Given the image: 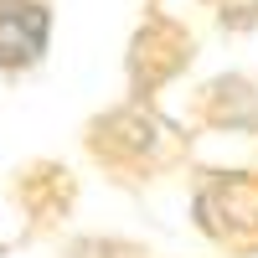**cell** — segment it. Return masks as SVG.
<instances>
[{
  "label": "cell",
  "instance_id": "5b68a950",
  "mask_svg": "<svg viewBox=\"0 0 258 258\" xmlns=\"http://www.w3.org/2000/svg\"><path fill=\"white\" fill-rule=\"evenodd\" d=\"M191 124L227 129V135H258V83L243 73L212 78L191 103Z\"/></svg>",
  "mask_w": 258,
  "mask_h": 258
},
{
  "label": "cell",
  "instance_id": "6da1fadb",
  "mask_svg": "<svg viewBox=\"0 0 258 258\" xmlns=\"http://www.w3.org/2000/svg\"><path fill=\"white\" fill-rule=\"evenodd\" d=\"M88 155L114 170V181H155L191 155V135H181L165 114L135 98L88 124Z\"/></svg>",
  "mask_w": 258,
  "mask_h": 258
},
{
  "label": "cell",
  "instance_id": "8992f818",
  "mask_svg": "<svg viewBox=\"0 0 258 258\" xmlns=\"http://www.w3.org/2000/svg\"><path fill=\"white\" fill-rule=\"evenodd\" d=\"M227 31H253L258 26V0H202Z\"/></svg>",
  "mask_w": 258,
  "mask_h": 258
},
{
  "label": "cell",
  "instance_id": "3957f363",
  "mask_svg": "<svg viewBox=\"0 0 258 258\" xmlns=\"http://www.w3.org/2000/svg\"><path fill=\"white\" fill-rule=\"evenodd\" d=\"M191 57H197L191 31L181 21L150 11L145 26L135 31V41H129V88H135V98H150L155 88H165L170 78H181L191 68Z\"/></svg>",
  "mask_w": 258,
  "mask_h": 258
},
{
  "label": "cell",
  "instance_id": "277c9868",
  "mask_svg": "<svg viewBox=\"0 0 258 258\" xmlns=\"http://www.w3.org/2000/svg\"><path fill=\"white\" fill-rule=\"evenodd\" d=\"M52 41V0H0V73H31Z\"/></svg>",
  "mask_w": 258,
  "mask_h": 258
},
{
  "label": "cell",
  "instance_id": "7a4b0ae2",
  "mask_svg": "<svg viewBox=\"0 0 258 258\" xmlns=\"http://www.w3.org/2000/svg\"><path fill=\"white\" fill-rule=\"evenodd\" d=\"M191 217L232 258H258V176L253 170H207L191 191Z\"/></svg>",
  "mask_w": 258,
  "mask_h": 258
}]
</instances>
